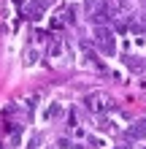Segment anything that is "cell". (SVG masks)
<instances>
[{
    "mask_svg": "<svg viewBox=\"0 0 146 149\" xmlns=\"http://www.w3.org/2000/svg\"><path fill=\"white\" fill-rule=\"evenodd\" d=\"M95 46L103 52V54L114 57V54H116V36H114V30H108V27H95Z\"/></svg>",
    "mask_w": 146,
    "mask_h": 149,
    "instance_id": "obj_1",
    "label": "cell"
},
{
    "mask_svg": "<svg viewBox=\"0 0 146 149\" xmlns=\"http://www.w3.org/2000/svg\"><path fill=\"white\" fill-rule=\"evenodd\" d=\"M127 141H141V138H146V119H138L135 125L127 127V133H125Z\"/></svg>",
    "mask_w": 146,
    "mask_h": 149,
    "instance_id": "obj_2",
    "label": "cell"
},
{
    "mask_svg": "<svg viewBox=\"0 0 146 149\" xmlns=\"http://www.w3.org/2000/svg\"><path fill=\"white\" fill-rule=\"evenodd\" d=\"M111 19V6H100L95 14H89V22L95 27H106V22Z\"/></svg>",
    "mask_w": 146,
    "mask_h": 149,
    "instance_id": "obj_3",
    "label": "cell"
},
{
    "mask_svg": "<svg viewBox=\"0 0 146 149\" xmlns=\"http://www.w3.org/2000/svg\"><path fill=\"white\" fill-rule=\"evenodd\" d=\"M84 106H87L92 114H100L103 111V95H98V92L87 95V98H84Z\"/></svg>",
    "mask_w": 146,
    "mask_h": 149,
    "instance_id": "obj_4",
    "label": "cell"
},
{
    "mask_svg": "<svg viewBox=\"0 0 146 149\" xmlns=\"http://www.w3.org/2000/svg\"><path fill=\"white\" fill-rule=\"evenodd\" d=\"M127 68H133L135 73H141V71H143V63H141V57H127Z\"/></svg>",
    "mask_w": 146,
    "mask_h": 149,
    "instance_id": "obj_5",
    "label": "cell"
},
{
    "mask_svg": "<svg viewBox=\"0 0 146 149\" xmlns=\"http://www.w3.org/2000/svg\"><path fill=\"white\" fill-rule=\"evenodd\" d=\"M60 114V103H51V109L46 111V119H51V117H57Z\"/></svg>",
    "mask_w": 146,
    "mask_h": 149,
    "instance_id": "obj_6",
    "label": "cell"
},
{
    "mask_svg": "<svg viewBox=\"0 0 146 149\" xmlns=\"http://www.w3.org/2000/svg\"><path fill=\"white\" fill-rule=\"evenodd\" d=\"M73 14H76V11H73V8H68V11L62 14V16H65V22H68V24H73V22H76V16H73Z\"/></svg>",
    "mask_w": 146,
    "mask_h": 149,
    "instance_id": "obj_7",
    "label": "cell"
},
{
    "mask_svg": "<svg viewBox=\"0 0 146 149\" xmlns=\"http://www.w3.org/2000/svg\"><path fill=\"white\" fill-rule=\"evenodd\" d=\"M49 52H51V54L57 57V54H60V41H54V43H51V49H49Z\"/></svg>",
    "mask_w": 146,
    "mask_h": 149,
    "instance_id": "obj_8",
    "label": "cell"
},
{
    "mask_svg": "<svg viewBox=\"0 0 146 149\" xmlns=\"http://www.w3.org/2000/svg\"><path fill=\"white\" fill-rule=\"evenodd\" d=\"M27 149H38V136H33V138H30V146H27Z\"/></svg>",
    "mask_w": 146,
    "mask_h": 149,
    "instance_id": "obj_9",
    "label": "cell"
}]
</instances>
